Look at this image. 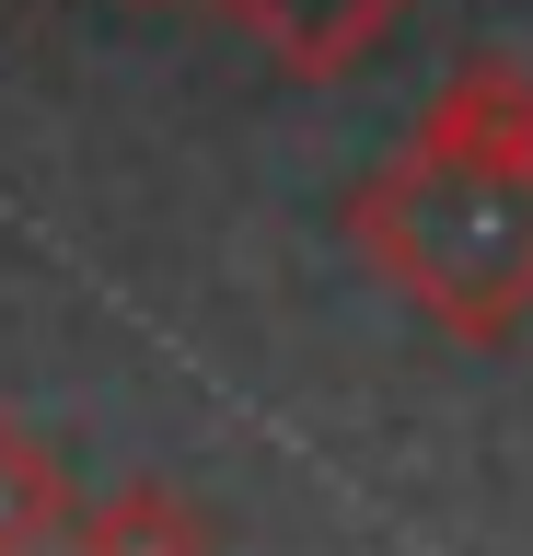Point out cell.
I'll list each match as a JSON object with an SVG mask.
<instances>
[{
    "mask_svg": "<svg viewBox=\"0 0 533 556\" xmlns=\"http://www.w3.org/2000/svg\"><path fill=\"white\" fill-rule=\"evenodd\" d=\"M348 243L453 348H510L533 325V70L464 59L418 104V139L359 174Z\"/></svg>",
    "mask_w": 533,
    "mask_h": 556,
    "instance_id": "obj_1",
    "label": "cell"
},
{
    "mask_svg": "<svg viewBox=\"0 0 533 556\" xmlns=\"http://www.w3.org/2000/svg\"><path fill=\"white\" fill-rule=\"evenodd\" d=\"M220 12H232L290 81H348V70L406 24V0H220Z\"/></svg>",
    "mask_w": 533,
    "mask_h": 556,
    "instance_id": "obj_2",
    "label": "cell"
},
{
    "mask_svg": "<svg viewBox=\"0 0 533 556\" xmlns=\"http://www.w3.org/2000/svg\"><path fill=\"white\" fill-rule=\"evenodd\" d=\"M71 556H220V521L175 476H128L93 510H71Z\"/></svg>",
    "mask_w": 533,
    "mask_h": 556,
    "instance_id": "obj_3",
    "label": "cell"
},
{
    "mask_svg": "<svg viewBox=\"0 0 533 556\" xmlns=\"http://www.w3.org/2000/svg\"><path fill=\"white\" fill-rule=\"evenodd\" d=\"M71 510H81V498H71L59 441L0 406V556H59V545H71Z\"/></svg>",
    "mask_w": 533,
    "mask_h": 556,
    "instance_id": "obj_4",
    "label": "cell"
},
{
    "mask_svg": "<svg viewBox=\"0 0 533 556\" xmlns=\"http://www.w3.org/2000/svg\"><path fill=\"white\" fill-rule=\"evenodd\" d=\"M140 12H163V0H140Z\"/></svg>",
    "mask_w": 533,
    "mask_h": 556,
    "instance_id": "obj_5",
    "label": "cell"
}]
</instances>
